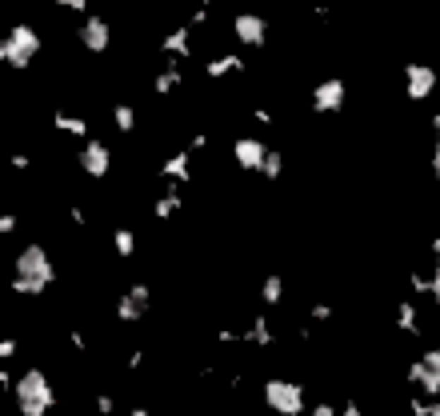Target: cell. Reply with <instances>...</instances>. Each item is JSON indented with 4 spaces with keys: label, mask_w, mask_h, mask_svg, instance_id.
Instances as JSON below:
<instances>
[{
    "label": "cell",
    "mask_w": 440,
    "mask_h": 416,
    "mask_svg": "<svg viewBox=\"0 0 440 416\" xmlns=\"http://www.w3.org/2000/svg\"><path fill=\"white\" fill-rule=\"evenodd\" d=\"M56 281V264H52L49 248L44 245H25L16 252V281L13 293L20 296H44Z\"/></svg>",
    "instance_id": "6da1fadb"
},
{
    "label": "cell",
    "mask_w": 440,
    "mask_h": 416,
    "mask_svg": "<svg viewBox=\"0 0 440 416\" xmlns=\"http://www.w3.org/2000/svg\"><path fill=\"white\" fill-rule=\"evenodd\" d=\"M13 396H16V412L20 416H49L56 408V389H52L44 368L20 372V380L13 384Z\"/></svg>",
    "instance_id": "7a4b0ae2"
},
{
    "label": "cell",
    "mask_w": 440,
    "mask_h": 416,
    "mask_svg": "<svg viewBox=\"0 0 440 416\" xmlns=\"http://www.w3.org/2000/svg\"><path fill=\"white\" fill-rule=\"evenodd\" d=\"M260 400L272 416H305L308 412V392L300 380L288 377H269L260 384Z\"/></svg>",
    "instance_id": "3957f363"
},
{
    "label": "cell",
    "mask_w": 440,
    "mask_h": 416,
    "mask_svg": "<svg viewBox=\"0 0 440 416\" xmlns=\"http://www.w3.org/2000/svg\"><path fill=\"white\" fill-rule=\"evenodd\" d=\"M112 312H116L121 324H140V320L152 312V288H148L145 281H133L121 296H116V308H112Z\"/></svg>",
    "instance_id": "277c9868"
},
{
    "label": "cell",
    "mask_w": 440,
    "mask_h": 416,
    "mask_svg": "<svg viewBox=\"0 0 440 416\" xmlns=\"http://www.w3.org/2000/svg\"><path fill=\"white\" fill-rule=\"evenodd\" d=\"M40 52V37L32 28H13L8 37L0 40V61L13 68H28V61Z\"/></svg>",
    "instance_id": "5b68a950"
},
{
    "label": "cell",
    "mask_w": 440,
    "mask_h": 416,
    "mask_svg": "<svg viewBox=\"0 0 440 416\" xmlns=\"http://www.w3.org/2000/svg\"><path fill=\"white\" fill-rule=\"evenodd\" d=\"M408 384L416 396H440V348H428L420 360L408 365Z\"/></svg>",
    "instance_id": "8992f818"
},
{
    "label": "cell",
    "mask_w": 440,
    "mask_h": 416,
    "mask_svg": "<svg viewBox=\"0 0 440 416\" xmlns=\"http://www.w3.org/2000/svg\"><path fill=\"white\" fill-rule=\"evenodd\" d=\"M80 172L92 176V181H104L112 172V148L104 140H97V136H88L85 145H80Z\"/></svg>",
    "instance_id": "52a82bcc"
},
{
    "label": "cell",
    "mask_w": 440,
    "mask_h": 416,
    "mask_svg": "<svg viewBox=\"0 0 440 416\" xmlns=\"http://www.w3.org/2000/svg\"><path fill=\"white\" fill-rule=\"evenodd\" d=\"M264 157H269V145L260 136H236L233 140V160L240 172H260Z\"/></svg>",
    "instance_id": "ba28073f"
},
{
    "label": "cell",
    "mask_w": 440,
    "mask_h": 416,
    "mask_svg": "<svg viewBox=\"0 0 440 416\" xmlns=\"http://www.w3.org/2000/svg\"><path fill=\"white\" fill-rule=\"evenodd\" d=\"M344 100H348V85L336 80V76H332V80H320V85L312 88V112H324V116H329V112H341Z\"/></svg>",
    "instance_id": "9c48e42d"
},
{
    "label": "cell",
    "mask_w": 440,
    "mask_h": 416,
    "mask_svg": "<svg viewBox=\"0 0 440 416\" xmlns=\"http://www.w3.org/2000/svg\"><path fill=\"white\" fill-rule=\"evenodd\" d=\"M240 344H252L257 353H269L272 344H276V332H272V317L257 312V317L248 320L245 329H240Z\"/></svg>",
    "instance_id": "30bf717a"
},
{
    "label": "cell",
    "mask_w": 440,
    "mask_h": 416,
    "mask_svg": "<svg viewBox=\"0 0 440 416\" xmlns=\"http://www.w3.org/2000/svg\"><path fill=\"white\" fill-rule=\"evenodd\" d=\"M157 172H160V181H164V184H176V188L188 184V181H192V152H188V148H184V152H172Z\"/></svg>",
    "instance_id": "8fae6325"
},
{
    "label": "cell",
    "mask_w": 440,
    "mask_h": 416,
    "mask_svg": "<svg viewBox=\"0 0 440 416\" xmlns=\"http://www.w3.org/2000/svg\"><path fill=\"white\" fill-rule=\"evenodd\" d=\"M404 85H408V97L412 100H424V97H432V88H436V73H432L428 64H408Z\"/></svg>",
    "instance_id": "7c38bea8"
},
{
    "label": "cell",
    "mask_w": 440,
    "mask_h": 416,
    "mask_svg": "<svg viewBox=\"0 0 440 416\" xmlns=\"http://www.w3.org/2000/svg\"><path fill=\"white\" fill-rule=\"evenodd\" d=\"M184 208V196H181V188L176 184H164L157 192V200H152V221H160V224H169L176 212Z\"/></svg>",
    "instance_id": "4fadbf2b"
},
{
    "label": "cell",
    "mask_w": 440,
    "mask_h": 416,
    "mask_svg": "<svg viewBox=\"0 0 440 416\" xmlns=\"http://www.w3.org/2000/svg\"><path fill=\"white\" fill-rule=\"evenodd\" d=\"M233 28H236V40H240V44H252V49H260V44H264V20H260V16L240 13Z\"/></svg>",
    "instance_id": "5bb4252c"
},
{
    "label": "cell",
    "mask_w": 440,
    "mask_h": 416,
    "mask_svg": "<svg viewBox=\"0 0 440 416\" xmlns=\"http://www.w3.org/2000/svg\"><path fill=\"white\" fill-rule=\"evenodd\" d=\"M260 305L264 308H281L284 305V276L281 272H269V276H264V281H260Z\"/></svg>",
    "instance_id": "9a60e30c"
},
{
    "label": "cell",
    "mask_w": 440,
    "mask_h": 416,
    "mask_svg": "<svg viewBox=\"0 0 440 416\" xmlns=\"http://www.w3.org/2000/svg\"><path fill=\"white\" fill-rule=\"evenodd\" d=\"M80 40H85V49H92V52H104L109 49V25L100 20V16H92L85 28H80Z\"/></svg>",
    "instance_id": "2e32d148"
},
{
    "label": "cell",
    "mask_w": 440,
    "mask_h": 416,
    "mask_svg": "<svg viewBox=\"0 0 440 416\" xmlns=\"http://www.w3.org/2000/svg\"><path fill=\"white\" fill-rule=\"evenodd\" d=\"M136 248H140V240H136V233L128 228V224H121V228H112V252L121 260H133Z\"/></svg>",
    "instance_id": "e0dca14e"
},
{
    "label": "cell",
    "mask_w": 440,
    "mask_h": 416,
    "mask_svg": "<svg viewBox=\"0 0 440 416\" xmlns=\"http://www.w3.org/2000/svg\"><path fill=\"white\" fill-rule=\"evenodd\" d=\"M257 176H260V181H269V184L284 181V152L269 148V157H264V164H260V172H257Z\"/></svg>",
    "instance_id": "ac0fdd59"
},
{
    "label": "cell",
    "mask_w": 440,
    "mask_h": 416,
    "mask_svg": "<svg viewBox=\"0 0 440 416\" xmlns=\"http://www.w3.org/2000/svg\"><path fill=\"white\" fill-rule=\"evenodd\" d=\"M56 128H64V133L76 136V140H88V133H92V124H88L85 116H64V112H56Z\"/></svg>",
    "instance_id": "d6986e66"
},
{
    "label": "cell",
    "mask_w": 440,
    "mask_h": 416,
    "mask_svg": "<svg viewBox=\"0 0 440 416\" xmlns=\"http://www.w3.org/2000/svg\"><path fill=\"white\" fill-rule=\"evenodd\" d=\"M112 124H116V133H136V109L133 104H116V109H112Z\"/></svg>",
    "instance_id": "ffe728a7"
},
{
    "label": "cell",
    "mask_w": 440,
    "mask_h": 416,
    "mask_svg": "<svg viewBox=\"0 0 440 416\" xmlns=\"http://www.w3.org/2000/svg\"><path fill=\"white\" fill-rule=\"evenodd\" d=\"M416 320H420V312H416V305H408V300H401V305H396V329H401V332H416V329H420Z\"/></svg>",
    "instance_id": "44dd1931"
},
{
    "label": "cell",
    "mask_w": 440,
    "mask_h": 416,
    "mask_svg": "<svg viewBox=\"0 0 440 416\" xmlns=\"http://www.w3.org/2000/svg\"><path fill=\"white\" fill-rule=\"evenodd\" d=\"M92 408H97V416H116L121 412V404H116L112 392H92Z\"/></svg>",
    "instance_id": "7402d4cb"
},
{
    "label": "cell",
    "mask_w": 440,
    "mask_h": 416,
    "mask_svg": "<svg viewBox=\"0 0 440 416\" xmlns=\"http://www.w3.org/2000/svg\"><path fill=\"white\" fill-rule=\"evenodd\" d=\"M176 85H181V73H176V68L169 64V68H164V73L157 76V97H169V92H172Z\"/></svg>",
    "instance_id": "603a6c76"
},
{
    "label": "cell",
    "mask_w": 440,
    "mask_h": 416,
    "mask_svg": "<svg viewBox=\"0 0 440 416\" xmlns=\"http://www.w3.org/2000/svg\"><path fill=\"white\" fill-rule=\"evenodd\" d=\"M236 68H240V61H236V56H220V61L208 64V76H224V73H236Z\"/></svg>",
    "instance_id": "cb8c5ba5"
},
{
    "label": "cell",
    "mask_w": 440,
    "mask_h": 416,
    "mask_svg": "<svg viewBox=\"0 0 440 416\" xmlns=\"http://www.w3.org/2000/svg\"><path fill=\"white\" fill-rule=\"evenodd\" d=\"M308 317L317 320V324H324V320H332V317H336V308H332V305H324V300H320V305H312V308H308Z\"/></svg>",
    "instance_id": "d4e9b609"
},
{
    "label": "cell",
    "mask_w": 440,
    "mask_h": 416,
    "mask_svg": "<svg viewBox=\"0 0 440 416\" xmlns=\"http://www.w3.org/2000/svg\"><path fill=\"white\" fill-rule=\"evenodd\" d=\"M164 49L176 52V56H184V52H188V37H184V32H172V37L164 40Z\"/></svg>",
    "instance_id": "484cf974"
},
{
    "label": "cell",
    "mask_w": 440,
    "mask_h": 416,
    "mask_svg": "<svg viewBox=\"0 0 440 416\" xmlns=\"http://www.w3.org/2000/svg\"><path fill=\"white\" fill-rule=\"evenodd\" d=\"M308 416H341V404H332V400H317L312 408H308Z\"/></svg>",
    "instance_id": "4316f807"
},
{
    "label": "cell",
    "mask_w": 440,
    "mask_h": 416,
    "mask_svg": "<svg viewBox=\"0 0 440 416\" xmlns=\"http://www.w3.org/2000/svg\"><path fill=\"white\" fill-rule=\"evenodd\" d=\"M145 348H133V353H128V360H124V368H128V372H140V368H145Z\"/></svg>",
    "instance_id": "83f0119b"
},
{
    "label": "cell",
    "mask_w": 440,
    "mask_h": 416,
    "mask_svg": "<svg viewBox=\"0 0 440 416\" xmlns=\"http://www.w3.org/2000/svg\"><path fill=\"white\" fill-rule=\"evenodd\" d=\"M16 356V336H0V360H13Z\"/></svg>",
    "instance_id": "f1b7e54d"
},
{
    "label": "cell",
    "mask_w": 440,
    "mask_h": 416,
    "mask_svg": "<svg viewBox=\"0 0 440 416\" xmlns=\"http://www.w3.org/2000/svg\"><path fill=\"white\" fill-rule=\"evenodd\" d=\"M68 344H73L76 353H88V336H85L80 329H73V332H68Z\"/></svg>",
    "instance_id": "f546056e"
},
{
    "label": "cell",
    "mask_w": 440,
    "mask_h": 416,
    "mask_svg": "<svg viewBox=\"0 0 440 416\" xmlns=\"http://www.w3.org/2000/svg\"><path fill=\"white\" fill-rule=\"evenodd\" d=\"M8 233H16V216L13 212H0V236H8Z\"/></svg>",
    "instance_id": "4dcf8cb0"
},
{
    "label": "cell",
    "mask_w": 440,
    "mask_h": 416,
    "mask_svg": "<svg viewBox=\"0 0 440 416\" xmlns=\"http://www.w3.org/2000/svg\"><path fill=\"white\" fill-rule=\"evenodd\" d=\"M204 148H208V133H196L192 140H188V152H192V157L196 152H204Z\"/></svg>",
    "instance_id": "1f68e13d"
},
{
    "label": "cell",
    "mask_w": 440,
    "mask_h": 416,
    "mask_svg": "<svg viewBox=\"0 0 440 416\" xmlns=\"http://www.w3.org/2000/svg\"><path fill=\"white\" fill-rule=\"evenodd\" d=\"M341 416H365V408H360V400H344L341 404Z\"/></svg>",
    "instance_id": "d6a6232c"
},
{
    "label": "cell",
    "mask_w": 440,
    "mask_h": 416,
    "mask_svg": "<svg viewBox=\"0 0 440 416\" xmlns=\"http://www.w3.org/2000/svg\"><path fill=\"white\" fill-rule=\"evenodd\" d=\"M252 116H257L260 124H272V112H269V109H257V112H252Z\"/></svg>",
    "instance_id": "836d02e7"
},
{
    "label": "cell",
    "mask_w": 440,
    "mask_h": 416,
    "mask_svg": "<svg viewBox=\"0 0 440 416\" xmlns=\"http://www.w3.org/2000/svg\"><path fill=\"white\" fill-rule=\"evenodd\" d=\"M124 416H152V412H148L145 404H133V408H128V412H124Z\"/></svg>",
    "instance_id": "e575fe53"
},
{
    "label": "cell",
    "mask_w": 440,
    "mask_h": 416,
    "mask_svg": "<svg viewBox=\"0 0 440 416\" xmlns=\"http://www.w3.org/2000/svg\"><path fill=\"white\" fill-rule=\"evenodd\" d=\"M0 384H8V372H4V368H0Z\"/></svg>",
    "instance_id": "d590c367"
},
{
    "label": "cell",
    "mask_w": 440,
    "mask_h": 416,
    "mask_svg": "<svg viewBox=\"0 0 440 416\" xmlns=\"http://www.w3.org/2000/svg\"><path fill=\"white\" fill-rule=\"evenodd\" d=\"M436 133H440V112H436Z\"/></svg>",
    "instance_id": "8d00e7d4"
}]
</instances>
